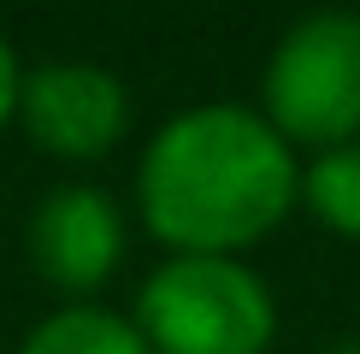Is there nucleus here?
<instances>
[{
    "label": "nucleus",
    "instance_id": "nucleus-1",
    "mask_svg": "<svg viewBox=\"0 0 360 354\" xmlns=\"http://www.w3.org/2000/svg\"><path fill=\"white\" fill-rule=\"evenodd\" d=\"M302 201L295 148L254 107L201 100L172 112L136 159V213L172 254L243 260Z\"/></svg>",
    "mask_w": 360,
    "mask_h": 354
},
{
    "label": "nucleus",
    "instance_id": "nucleus-2",
    "mask_svg": "<svg viewBox=\"0 0 360 354\" xmlns=\"http://www.w3.org/2000/svg\"><path fill=\"white\" fill-rule=\"evenodd\" d=\"M130 324L148 354H266L278 336V301L243 260L172 254L136 289Z\"/></svg>",
    "mask_w": 360,
    "mask_h": 354
},
{
    "label": "nucleus",
    "instance_id": "nucleus-3",
    "mask_svg": "<svg viewBox=\"0 0 360 354\" xmlns=\"http://www.w3.org/2000/svg\"><path fill=\"white\" fill-rule=\"evenodd\" d=\"M266 124L290 148L325 154V148L360 142V12H307L278 36L266 59Z\"/></svg>",
    "mask_w": 360,
    "mask_h": 354
},
{
    "label": "nucleus",
    "instance_id": "nucleus-4",
    "mask_svg": "<svg viewBox=\"0 0 360 354\" xmlns=\"http://www.w3.org/2000/svg\"><path fill=\"white\" fill-rule=\"evenodd\" d=\"M18 124L41 154L89 166V159H107L124 142L130 88L118 83V71L95 65V59H48V65L24 71Z\"/></svg>",
    "mask_w": 360,
    "mask_h": 354
},
{
    "label": "nucleus",
    "instance_id": "nucleus-5",
    "mask_svg": "<svg viewBox=\"0 0 360 354\" xmlns=\"http://www.w3.org/2000/svg\"><path fill=\"white\" fill-rule=\"evenodd\" d=\"M24 254L48 289L65 301H89L124 260V213L95 183H59L30 213Z\"/></svg>",
    "mask_w": 360,
    "mask_h": 354
},
{
    "label": "nucleus",
    "instance_id": "nucleus-6",
    "mask_svg": "<svg viewBox=\"0 0 360 354\" xmlns=\"http://www.w3.org/2000/svg\"><path fill=\"white\" fill-rule=\"evenodd\" d=\"M18 354H148L136 324L101 301H65L48 319L30 324Z\"/></svg>",
    "mask_w": 360,
    "mask_h": 354
},
{
    "label": "nucleus",
    "instance_id": "nucleus-7",
    "mask_svg": "<svg viewBox=\"0 0 360 354\" xmlns=\"http://www.w3.org/2000/svg\"><path fill=\"white\" fill-rule=\"evenodd\" d=\"M302 206L331 236L360 242V142L325 148L302 166Z\"/></svg>",
    "mask_w": 360,
    "mask_h": 354
},
{
    "label": "nucleus",
    "instance_id": "nucleus-8",
    "mask_svg": "<svg viewBox=\"0 0 360 354\" xmlns=\"http://www.w3.org/2000/svg\"><path fill=\"white\" fill-rule=\"evenodd\" d=\"M18 88H24V65H18V48L0 36V130L18 124Z\"/></svg>",
    "mask_w": 360,
    "mask_h": 354
},
{
    "label": "nucleus",
    "instance_id": "nucleus-9",
    "mask_svg": "<svg viewBox=\"0 0 360 354\" xmlns=\"http://www.w3.org/2000/svg\"><path fill=\"white\" fill-rule=\"evenodd\" d=\"M325 354H360V343H337V348H325Z\"/></svg>",
    "mask_w": 360,
    "mask_h": 354
}]
</instances>
